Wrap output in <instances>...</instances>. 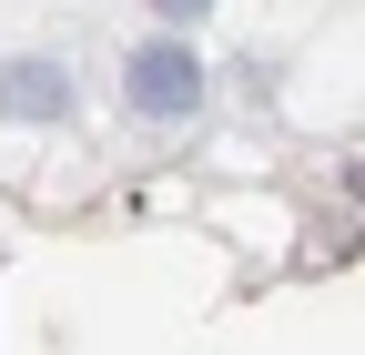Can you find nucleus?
Here are the masks:
<instances>
[{
	"label": "nucleus",
	"mask_w": 365,
	"mask_h": 355,
	"mask_svg": "<svg viewBox=\"0 0 365 355\" xmlns=\"http://www.w3.org/2000/svg\"><path fill=\"white\" fill-rule=\"evenodd\" d=\"M153 11H163V21H173V41H182V31H193V21L213 11V0H153Z\"/></svg>",
	"instance_id": "nucleus-3"
},
{
	"label": "nucleus",
	"mask_w": 365,
	"mask_h": 355,
	"mask_svg": "<svg viewBox=\"0 0 365 355\" xmlns=\"http://www.w3.org/2000/svg\"><path fill=\"white\" fill-rule=\"evenodd\" d=\"M122 112L132 122H153V132H182L203 112V51L193 41H143V51H122Z\"/></svg>",
	"instance_id": "nucleus-1"
},
{
	"label": "nucleus",
	"mask_w": 365,
	"mask_h": 355,
	"mask_svg": "<svg viewBox=\"0 0 365 355\" xmlns=\"http://www.w3.org/2000/svg\"><path fill=\"white\" fill-rule=\"evenodd\" d=\"M0 112H11V122H71V71L51 51L0 61Z\"/></svg>",
	"instance_id": "nucleus-2"
}]
</instances>
